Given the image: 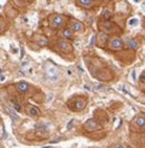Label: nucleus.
<instances>
[{"mask_svg":"<svg viewBox=\"0 0 145 148\" xmlns=\"http://www.w3.org/2000/svg\"><path fill=\"white\" fill-rule=\"evenodd\" d=\"M83 28H84V26H83V23L79 21L74 22L72 25V30H74V31H79V30H81Z\"/></svg>","mask_w":145,"mask_h":148,"instance_id":"7","label":"nucleus"},{"mask_svg":"<svg viewBox=\"0 0 145 148\" xmlns=\"http://www.w3.org/2000/svg\"><path fill=\"white\" fill-rule=\"evenodd\" d=\"M109 47H110L112 50H119V49H122V47H123V42H122V40H119L118 38H115V39H113V40L110 41Z\"/></svg>","mask_w":145,"mask_h":148,"instance_id":"2","label":"nucleus"},{"mask_svg":"<svg viewBox=\"0 0 145 148\" xmlns=\"http://www.w3.org/2000/svg\"><path fill=\"white\" fill-rule=\"evenodd\" d=\"M78 3L81 5V6H84V7H88V6H90L93 3V1L92 0H79Z\"/></svg>","mask_w":145,"mask_h":148,"instance_id":"11","label":"nucleus"},{"mask_svg":"<svg viewBox=\"0 0 145 148\" xmlns=\"http://www.w3.org/2000/svg\"><path fill=\"white\" fill-rule=\"evenodd\" d=\"M115 148H125V147H124L123 145H117V146H116Z\"/></svg>","mask_w":145,"mask_h":148,"instance_id":"18","label":"nucleus"},{"mask_svg":"<svg viewBox=\"0 0 145 148\" xmlns=\"http://www.w3.org/2000/svg\"><path fill=\"white\" fill-rule=\"evenodd\" d=\"M63 35L65 38H72V29H64Z\"/></svg>","mask_w":145,"mask_h":148,"instance_id":"12","label":"nucleus"},{"mask_svg":"<svg viewBox=\"0 0 145 148\" xmlns=\"http://www.w3.org/2000/svg\"><path fill=\"white\" fill-rule=\"evenodd\" d=\"M14 108L16 111H18V112H20L22 110V107L21 105L19 104V103H14Z\"/></svg>","mask_w":145,"mask_h":148,"instance_id":"13","label":"nucleus"},{"mask_svg":"<svg viewBox=\"0 0 145 148\" xmlns=\"http://www.w3.org/2000/svg\"><path fill=\"white\" fill-rule=\"evenodd\" d=\"M54 27H59V26H61L63 25V22H64V18L61 17V16H55L54 17Z\"/></svg>","mask_w":145,"mask_h":148,"instance_id":"5","label":"nucleus"},{"mask_svg":"<svg viewBox=\"0 0 145 148\" xmlns=\"http://www.w3.org/2000/svg\"><path fill=\"white\" fill-rule=\"evenodd\" d=\"M72 121H74V120H72H72H70V121H69V124H68V125H67V126H68V128H70V125H72Z\"/></svg>","mask_w":145,"mask_h":148,"instance_id":"17","label":"nucleus"},{"mask_svg":"<svg viewBox=\"0 0 145 148\" xmlns=\"http://www.w3.org/2000/svg\"><path fill=\"white\" fill-rule=\"evenodd\" d=\"M28 89H29V85L26 82H20L18 84V90H19L20 92H22V94L27 92Z\"/></svg>","mask_w":145,"mask_h":148,"instance_id":"4","label":"nucleus"},{"mask_svg":"<svg viewBox=\"0 0 145 148\" xmlns=\"http://www.w3.org/2000/svg\"><path fill=\"white\" fill-rule=\"evenodd\" d=\"M128 48L130 49H137L138 48V42L137 41H135V40H130V41H128Z\"/></svg>","mask_w":145,"mask_h":148,"instance_id":"9","label":"nucleus"},{"mask_svg":"<svg viewBox=\"0 0 145 148\" xmlns=\"http://www.w3.org/2000/svg\"><path fill=\"white\" fill-rule=\"evenodd\" d=\"M138 80H139V82H142V84H145V74L141 75L139 78H138Z\"/></svg>","mask_w":145,"mask_h":148,"instance_id":"14","label":"nucleus"},{"mask_svg":"<svg viewBox=\"0 0 145 148\" xmlns=\"http://www.w3.org/2000/svg\"><path fill=\"white\" fill-rule=\"evenodd\" d=\"M128 23H130V26H135L136 23H137V19H130V21H128Z\"/></svg>","mask_w":145,"mask_h":148,"instance_id":"15","label":"nucleus"},{"mask_svg":"<svg viewBox=\"0 0 145 148\" xmlns=\"http://www.w3.org/2000/svg\"><path fill=\"white\" fill-rule=\"evenodd\" d=\"M84 127L86 128L87 130H96V129H98L99 128V124L95 120V119H88L86 123H85V125Z\"/></svg>","mask_w":145,"mask_h":148,"instance_id":"1","label":"nucleus"},{"mask_svg":"<svg viewBox=\"0 0 145 148\" xmlns=\"http://www.w3.org/2000/svg\"><path fill=\"white\" fill-rule=\"evenodd\" d=\"M58 46H59V48H60L61 50H64L65 52L72 51V46L68 44L67 41H59V42H58Z\"/></svg>","mask_w":145,"mask_h":148,"instance_id":"3","label":"nucleus"},{"mask_svg":"<svg viewBox=\"0 0 145 148\" xmlns=\"http://www.w3.org/2000/svg\"><path fill=\"white\" fill-rule=\"evenodd\" d=\"M28 114L30 115V116H38L39 115V111H38V109H37L36 107H34V106H29L28 107Z\"/></svg>","mask_w":145,"mask_h":148,"instance_id":"8","label":"nucleus"},{"mask_svg":"<svg viewBox=\"0 0 145 148\" xmlns=\"http://www.w3.org/2000/svg\"><path fill=\"white\" fill-rule=\"evenodd\" d=\"M102 16H103V17L105 16L106 18H109V17H110V12H109L108 10H105V11H104V12L102 14Z\"/></svg>","mask_w":145,"mask_h":148,"instance_id":"16","label":"nucleus"},{"mask_svg":"<svg viewBox=\"0 0 145 148\" xmlns=\"http://www.w3.org/2000/svg\"><path fill=\"white\" fill-rule=\"evenodd\" d=\"M85 106H86V101L85 100H77L76 104H75V108L77 110H83L85 108Z\"/></svg>","mask_w":145,"mask_h":148,"instance_id":"6","label":"nucleus"},{"mask_svg":"<svg viewBox=\"0 0 145 148\" xmlns=\"http://www.w3.org/2000/svg\"><path fill=\"white\" fill-rule=\"evenodd\" d=\"M136 125L138 127H145V118L144 117H138L136 119Z\"/></svg>","mask_w":145,"mask_h":148,"instance_id":"10","label":"nucleus"}]
</instances>
